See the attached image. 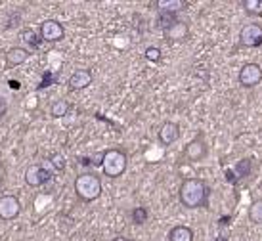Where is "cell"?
<instances>
[{
  "label": "cell",
  "instance_id": "obj_1",
  "mask_svg": "<svg viewBox=\"0 0 262 241\" xmlns=\"http://www.w3.org/2000/svg\"><path fill=\"white\" fill-rule=\"evenodd\" d=\"M178 199L186 209H207L211 186L201 178H186L178 188Z\"/></svg>",
  "mask_w": 262,
  "mask_h": 241
},
{
  "label": "cell",
  "instance_id": "obj_2",
  "mask_svg": "<svg viewBox=\"0 0 262 241\" xmlns=\"http://www.w3.org/2000/svg\"><path fill=\"white\" fill-rule=\"evenodd\" d=\"M75 193L80 201L90 203L102 195V180L96 172H80L75 178Z\"/></svg>",
  "mask_w": 262,
  "mask_h": 241
},
{
  "label": "cell",
  "instance_id": "obj_3",
  "mask_svg": "<svg viewBox=\"0 0 262 241\" xmlns=\"http://www.w3.org/2000/svg\"><path fill=\"white\" fill-rule=\"evenodd\" d=\"M126 167H128V155H126L124 149L111 147V149L103 151L102 170L107 178H119V176H123Z\"/></svg>",
  "mask_w": 262,
  "mask_h": 241
},
{
  "label": "cell",
  "instance_id": "obj_4",
  "mask_svg": "<svg viewBox=\"0 0 262 241\" xmlns=\"http://www.w3.org/2000/svg\"><path fill=\"white\" fill-rule=\"evenodd\" d=\"M262 80V67L255 61H249V63H243V67L239 69V75H237V82H239L243 88H255L256 84H260Z\"/></svg>",
  "mask_w": 262,
  "mask_h": 241
},
{
  "label": "cell",
  "instance_id": "obj_5",
  "mask_svg": "<svg viewBox=\"0 0 262 241\" xmlns=\"http://www.w3.org/2000/svg\"><path fill=\"white\" fill-rule=\"evenodd\" d=\"M207 154H209V147H207L203 132L197 134L195 138L184 147V157H186L189 163H199V161H203L205 157H207Z\"/></svg>",
  "mask_w": 262,
  "mask_h": 241
},
{
  "label": "cell",
  "instance_id": "obj_6",
  "mask_svg": "<svg viewBox=\"0 0 262 241\" xmlns=\"http://www.w3.org/2000/svg\"><path fill=\"white\" fill-rule=\"evenodd\" d=\"M262 44V27L258 23H247L239 31V46L243 48H256Z\"/></svg>",
  "mask_w": 262,
  "mask_h": 241
},
{
  "label": "cell",
  "instance_id": "obj_7",
  "mask_svg": "<svg viewBox=\"0 0 262 241\" xmlns=\"http://www.w3.org/2000/svg\"><path fill=\"white\" fill-rule=\"evenodd\" d=\"M50 178H52V172L44 167L42 163L29 165L27 170H25V184L31 186V188H40V186L48 182Z\"/></svg>",
  "mask_w": 262,
  "mask_h": 241
},
{
  "label": "cell",
  "instance_id": "obj_8",
  "mask_svg": "<svg viewBox=\"0 0 262 241\" xmlns=\"http://www.w3.org/2000/svg\"><path fill=\"white\" fill-rule=\"evenodd\" d=\"M66 37V29L58 19H44L40 23V38L44 42H59Z\"/></svg>",
  "mask_w": 262,
  "mask_h": 241
},
{
  "label": "cell",
  "instance_id": "obj_9",
  "mask_svg": "<svg viewBox=\"0 0 262 241\" xmlns=\"http://www.w3.org/2000/svg\"><path fill=\"white\" fill-rule=\"evenodd\" d=\"M21 214V201L15 195H2L0 198V220L10 222Z\"/></svg>",
  "mask_w": 262,
  "mask_h": 241
},
{
  "label": "cell",
  "instance_id": "obj_10",
  "mask_svg": "<svg viewBox=\"0 0 262 241\" xmlns=\"http://www.w3.org/2000/svg\"><path fill=\"white\" fill-rule=\"evenodd\" d=\"M157 138L163 146H172L176 140L180 138V124L167 121V123L161 124L159 132H157Z\"/></svg>",
  "mask_w": 262,
  "mask_h": 241
},
{
  "label": "cell",
  "instance_id": "obj_11",
  "mask_svg": "<svg viewBox=\"0 0 262 241\" xmlns=\"http://www.w3.org/2000/svg\"><path fill=\"white\" fill-rule=\"evenodd\" d=\"M163 35H165V38L170 40V42H184L189 35V25L186 21H182V19H178V21L172 23L167 31H163Z\"/></svg>",
  "mask_w": 262,
  "mask_h": 241
},
{
  "label": "cell",
  "instance_id": "obj_12",
  "mask_svg": "<svg viewBox=\"0 0 262 241\" xmlns=\"http://www.w3.org/2000/svg\"><path fill=\"white\" fill-rule=\"evenodd\" d=\"M92 84V73L88 71V69H77L69 80H67V86L69 90H75V92H79V90H84Z\"/></svg>",
  "mask_w": 262,
  "mask_h": 241
},
{
  "label": "cell",
  "instance_id": "obj_13",
  "mask_svg": "<svg viewBox=\"0 0 262 241\" xmlns=\"http://www.w3.org/2000/svg\"><path fill=\"white\" fill-rule=\"evenodd\" d=\"M29 59V50L23 46H14L6 52V65L8 67H17L25 63Z\"/></svg>",
  "mask_w": 262,
  "mask_h": 241
},
{
  "label": "cell",
  "instance_id": "obj_14",
  "mask_svg": "<svg viewBox=\"0 0 262 241\" xmlns=\"http://www.w3.org/2000/svg\"><path fill=\"white\" fill-rule=\"evenodd\" d=\"M153 6L159 12H170V14H178L188 8V0H157L153 2Z\"/></svg>",
  "mask_w": 262,
  "mask_h": 241
},
{
  "label": "cell",
  "instance_id": "obj_15",
  "mask_svg": "<svg viewBox=\"0 0 262 241\" xmlns=\"http://www.w3.org/2000/svg\"><path fill=\"white\" fill-rule=\"evenodd\" d=\"M168 241H193V230L184 224H178V226H172L168 230L167 235Z\"/></svg>",
  "mask_w": 262,
  "mask_h": 241
},
{
  "label": "cell",
  "instance_id": "obj_16",
  "mask_svg": "<svg viewBox=\"0 0 262 241\" xmlns=\"http://www.w3.org/2000/svg\"><path fill=\"white\" fill-rule=\"evenodd\" d=\"M42 165L50 170L52 174L54 172H61V170H66V157L61 154H58V151H54V154H50L44 159Z\"/></svg>",
  "mask_w": 262,
  "mask_h": 241
},
{
  "label": "cell",
  "instance_id": "obj_17",
  "mask_svg": "<svg viewBox=\"0 0 262 241\" xmlns=\"http://www.w3.org/2000/svg\"><path fill=\"white\" fill-rule=\"evenodd\" d=\"M69 109H71V103L61 98V100H56V102L50 103V109H48V113H50L54 119H61V117H66L67 113H69Z\"/></svg>",
  "mask_w": 262,
  "mask_h": 241
},
{
  "label": "cell",
  "instance_id": "obj_18",
  "mask_svg": "<svg viewBox=\"0 0 262 241\" xmlns=\"http://www.w3.org/2000/svg\"><path fill=\"white\" fill-rule=\"evenodd\" d=\"M19 38H21L25 44H29V48H33V50L40 48V44L44 42L42 38H40V35H37L33 29H23L21 33H19Z\"/></svg>",
  "mask_w": 262,
  "mask_h": 241
},
{
  "label": "cell",
  "instance_id": "obj_19",
  "mask_svg": "<svg viewBox=\"0 0 262 241\" xmlns=\"http://www.w3.org/2000/svg\"><path fill=\"white\" fill-rule=\"evenodd\" d=\"M241 8L251 17L262 15V0H241Z\"/></svg>",
  "mask_w": 262,
  "mask_h": 241
},
{
  "label": "cell",
  "instance_id": "obj_20",
  "mask_svg": "<svg viewBox=\"0 0 262 241\" xmlns=\"http://www.w3.org/2000/svg\"><path fill=\"white\" fill-rule=\"evenodd\" d=\"M174 21H178L176 14H170V12H159L157 19H155V25H157V29L167 31L168 27H170V25H172Z\"/></svg>",
  "mask_w": 262,
  "mask_h": 241
},
{
  "label": "cell",
  "instance_id": "obj_21",
  "mask_svg": "<svg viewBox=\"0 0 262 241\" xmlns=\"http://www.w3.org/2000/svg\"><path fill=\"white\" fill-rule=\"evenodd\" d=\"M147 218H149V211H147L146 207H134L130 211V220H132V224H136V226L146 224Z\"/></svg>",
  "mask_w": 262,
  "mask_h": 241
},
{
  "label": "cell",
  "instance_id": "obj_22",
  "mask_svg": "<svg viewBox=\"0 0 262 241\" xmlns=\"http://www.w3.org/2000/svg\"><path fill=\"white\" fill-rule=\"evenodd\" d=\"M249 220L253 224H262V199H255L249 207Z\"/></svg>",
  "mask_w": 262,
  "mask_h": 241
},
{
  "label": "cell",
  "instance_id": "obj_23",
  "mask_svg": "<svg viewBox=\"0 0 262 241\" xmlns=\"http://www.w3.org/2000/svg\"><path fill=\"white\" fill-rule=\"evenodd\" d=\"M251 172V159H241L237 165H235V174L237 178H245Z\"/></svg>",
  "mask_w": 262,
  "mask_h": 241
},
{
  "label": "cell",
  "instance_id": "obj_24",
  "mask_svg": "<svg viewBox=\"0 0 262 241\" xmlns=\"http://www.w3.org/2000/svg\"><path fill=\"white\" fill-rule=\"evenodd\" d=\"M144 58L147 61H153V63L161 61V48H157V46H147L146 52H144Z\"/></svg>",
  "mask_w": 262,
  "mask_h": 241
},
{
  "label": "cell",
  "instance_id": "obj_25",
  "mask_svg": "<svg viewBox=\"0 0 262 241\" xmlns=\"http://www.w3.org/2000/svg\"><path fill=\"white\" fill-rule=\"evenodd\" d=\"M6 113H8V102L2 98V96H0V119L4 117Z\"/></svg>",
  "mask_w": 262,
  "mask_h": 241
},
{
  "label": "cell",
  "instance_id": "obj_26",
  "mask_svg": "<svg viewBox=\"0 0 262 241\" xmlns=\"http://www.w3.org/2000/svg\"><path fill=\"white\" fill-rule=\"evenodd\" d=\"M4 180H6V167H4V163L0 161V186L4 184Z\"/></svg>",
  "mask_w": 262,
  "mask_h": 241
},
{
  "label": "cell",
  "instance_id": "obj_27",
  "mask_svg": "<svg viewBox=\"0 0 262 241\" xmlns=\"http://www.w3.org/2000/svg\"><path fill=\"white\" fill-rule=\"evenodd\" d=\"M8 84H10V88H12V90H17V88H19V82H17V80H10Z\"/></svg>",
  "mask_w": 262,
  "mask_h": 241
},
{
  "label": "cell",
  "instance_id": "obj_28",
  "mask_svg": "<svg viewBox=\"0 0 262 241\" xmlns=\"http://www.w3.org/2000/svg\"><path fill=\"white\" fill-rule=\"evenodd\" d=\"M111 241H132L130 237H124V235H117V237H113Z\"/></svg>",
  "mask_w": 262,
  "mask_h": 241
}]
</instances>
